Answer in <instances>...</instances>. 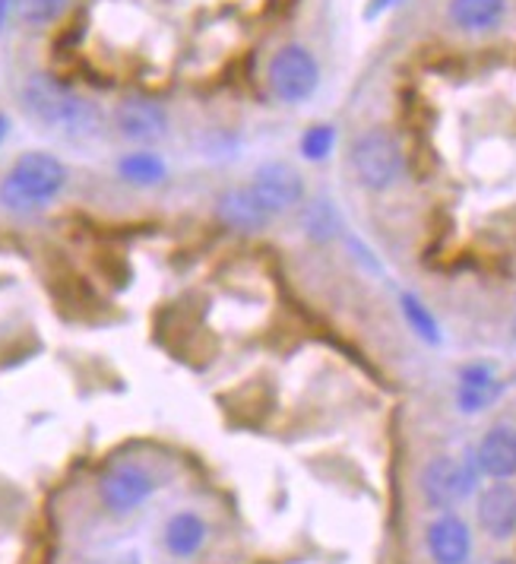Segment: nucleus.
Instances as JSON below:
<instances>
[{
  "mask_svg": "<svg viewBox=\"0 0 516 564\" xmlns=\"http://www.w3.org/2000/svg\"><path fill=\"white\" fill-rule=\"evenodd\" d=\"M20 99L29 118L54 133L77 140V137H96L102 128L99 108L52 74H32L23 83Z\"/></svg>",
  "mask_w": 516,
  "mask_h": 564,
  "instance_id": "obj_1",
  "label": "nucleus"
},
{
  "mask_svg": "<svg viewBox=\"0 0 516 564\" xmlns=\"http://www.w3.org/2000/svg\"><path fill=\"white\" fill-rule=\"evenodd\" d=\"M67 165L52 153H23L0 178V206L10 213H42L64 194Z\"/></svg>",
  "mask_w": 516,
  "mask_h": 564,
  "instance_id": "obj_2",
  "label": "nucleus"
},
{
  "mask_svg": "<svg viewBox=\"0 0 516 564\" xmlns=\"http://www.w3.org/2000/svg\"><path fill=\"white\" fill-rule=\"evenodd\" d=\"M349 165L352 175L371 194H384L389 187H396L403 172H406V153L399 147V140L387 128H367L355 137L352 150H349Z\"/></svg>",
  "mask_w": 516,
  "mask_h": 564,
  "instance_id": "obj_3",
  "label": "nucleus"
},
{
  "mask_svg": "<svg viewBox=\"0 0 516 564\" xmlns=\"http://www.w3.org/2000/svg\"><path fill=\"white\" fill-rule=\"evenodd\" d=\"M479 466L475 457L465 454V457H435L421 469V479H418V491L425 498V505L431 511H457L465 498H472V491L479 488Z\"/></svg>",
  "mask_w": 516,
  "mask_h": 564,
  "instance_id": "obj_4",
  "label": "nucleus"
},
{
  "mask_svg": "<svg viewBox=\"0 0 516 564\" xmlns=\"http://www.w3.org/2000/svg\"><path fill=\"white\" fill-rule=\"evenodd\" d=\"M266 86L283 105L308 102L310 96L317 93V86H320V64L305 45L288 42L270 57Z\"/></svg>",
  "mask_w": 516,
  "mask_h": 564,
  "instance_id": "obj_5",
  "label": "nucleus"
},
{
  "mask_svg": "<svg viewBox=\"0 0 516 564\" xmlns=\"http://www.w3.org/2000/svg\"><path fill=\"white\" fill-rule=\"evenodd\" d=\"M248 187L254 191V197L273 219L288 216L292 209L305 206V200H308V184L301 178V172L292 162H283V159L257 165V172L251 175Z\"/></svg>",
  "mask_w": 516,
  "mask_h": 564,
  "instance_id": "obj_6",
  "label": "nucleus"
},
{
  "mask_svg": "<svg viewBox=\"0 0 516 564\" xmlns=\"http://www.w3.org/2000/svg\"><path fill=\"white\" fill-rule=\"evenodd\" d=\"M155 476L140 463H114L99 479V501L108 513L128 517L155 495Z\"/></svg>",
  "mask_w": 516,
  "mask_h": 564,
  "instance_id": "obj_7",
  "label": "nucleus"
},
{
  "mask_svg": "<svg viewBox=\"0 0 516 564\" xmlns=\"http://www.w3.org/2000/svg\"><path fill=\"white\" fill-rule=\"evenodd\" d=\"M114 128L121 130V137L128 143H136L140 150H150L155 143H162L168 133V111L155 99L130 96L114 111Z\"/></svg>",
  "mask_w": 516,
  "mask_h": 564,
  "instance_id": "obj_8",
  "label": "nucleus"
},
{
  "mask_svg": "<svg viewBox=\"0 0 516 564\" xmlns=\"http://www.w3.org/2000/svg\"><path fill=\"white\" fill-rule=\"evenodd\" d=\"M425 549L435 564H469L472 530L457 511L438 513L425 530Z\"/></svg>",
  "mask_w": 516,
  "mask_h": 564,
  "instance_id": "obj_9",
  "label": "nucleus"
},
{
  "mask_svg": "<svg viewBox=\"0 0 516 564\" xmlns=\"http://www.w3.org/2000/svg\"><path fill=\"white\" fill-rule=\"evenodd\" d=\"M504 393V381L491 361H469L457 375V410L463 415H479L491 410Z\"/></svg>",
  "mask_w": 516,
  "mask_h": 564,
  "instance_id": "obj_10",
  "label": "nucleus"
},
{
  "mask_svg": "<svg viewBox=\"0 0 516 564\" xmlns=\"http://www.w3.org/2000/svg\"><path fill=\"white\" fill-rule=\"evenodd\" d=\"M475 520L482 533L494 542H507L516 536V486L510 482H491L479 491Z\"/></svg>",
  "mask_w": 516,
  "mask_h": 564,
  "instance_id": "obj_11",
  "label": "nucleus"
},
{
  "mask_svg": "<svg viewBox=\"0 0 516 564\" xmlns=\"http://www.w3.org/2000/svg\"><path fill=\"white\" fill-rule=\"evenodd\" d=\"M479 473L491 479V482H510L516 476V429L501 422L491 425L482 435L479 447L472 451Z\"/></svg>",
  "mask_w": 516,
  "mask_h": 564,
  "instance_id": "obj_12",
  "label": "nucleus"
},
{
  "mask_svg": "<svg viewBox=\"0 0 516 564\" xmlns=\"http://www.w3.org/2000/svg\"><path fill=\"white\" fill-rule=\"evenodd\" d=\"M216 219L226 226V229L241 231V235H257V231H266L276 219L263 209L254 191L248 184L241 187H232L226 191L219 200H216Z\"/></svg>",
  "mask_w": 516,
  "mask_h": 564,
  "instance_id": "obj_13",
  "label": "nucleus"
},
{
  "mask_svg": "<svg viewBox=\"0 0 516 564\" xmlns=\"http://www.w3.org/2000/svg\"><path fill=\"white\" fill-rule=\"evenodd\" d=\"M209 539L207 520L197 511H178L168 517L165 530H162V545L172 558H197L204 552Z\"/></svg>",
  "mask_w": 516,
  "mask_h": 564,
  "instance_id": "obj_14",
  "label": "nucleus"
},
{
  "mask_svg": "<svg viewBox=\"0 0 516 564\" xmlns=\"http://www.w3.org/2000/svg\"><path fill=\"white\" fill-rule=\"evenodd\" d=\"M450 23L463 32H491L504 23L507 0H450Z\"/></svg>",
  "mask_w": 516,
  "mask_h": 564,
  "instance_id": "obj_15",
  "label": "nucleus"
},
{
  "mask_svg": "<svg viewBox=\"0 0 516 564\" xmlns=\"http://www.w3.org/2000/svg\"><path fill=\"white\" fill-rule=\"evenodd\" d=\"M118 175L128 181L130 187H162L168 181V165L165 159L153 150H133L118 159Z\"/></svg>",
  "mask_w": 516,
  "mask_h": 564,
  "instance_id": "obj_16",
  "label": "nucleus"
},
{
  "mask_svg": "<svg viewBox=\"0 0 516 564\" xmlns=\"http://www.w3.org/2000/svg\"><path fill=\"white\" fill-rule=\"evenodd\" d=\"M301 229L308 235L314 245H327V241H333L336 235H339V213H336V206L330 200H310L305 206V213H301Z\"/></svg>",
  "mask_w": 516,
  "mask_h": 564,
  "instance_id": "obj_17",
  "label": "nucleus"
},
{
  "mask_svg": "<svg viewBox=\"0 0 516 564\" xmlns=\"http://www.w3.org/2000/svg\"><path fill=\"white\" fill-rule=\"evenodd\" d=\"M399 308H403V317H406V324L413 327V334L421 339V343H428V346H440V324L438 317L431 314V308L413 295V292H403L399 295Z\"/></svg>",
  "mask_w": 516,
  "mask_h": 564,
  "instance_id": "obj_18",
  "label": "nucleus"
},
{
  "mask_svg": "<svg viewBox=\"0 0 516 564\" xmlns=\"http://www.w3.org/2000/svg\"><path fill=\"white\" fill-rule=\"evenodd\" d=\"M298 150L308 162H327L336 150V128L333 124H310L298 140Z\"/></svg>",
  "mask_w": 516,
  "mask_h": 564,
  "instance_id": "obj_19",
  "label": "nucleus"
},
{
  "mask_svg": "<svg viewBox=\"0 0 516 564\" xmlns=\"http://www.w3.org/2000/svg\"><path fill=\"white\" fill-rule=\"evenodd\" d=\"M70 7V0H17V10H20V20L26 26H52L54 20L64 17V10Z\"/></svg>",
  "mask_w": 516,
  "mask_h": 564,
  "instance_id": "obj_20",
  "label": "nucleus"
},
{
  "mask_svg": "<svg viewBox=\"0 0 516 564\" xmlns=\"http://www.w3.org/2000/svg\"><path fill=\"white\" fill-rule=\"evenodd\" d=\"M7 130H10V118L0 115V143H3V137H7Z\"/></svg>",
  "mask_w": 516,
  "mask_h": 564,
  "instance_id": "obj_21",
  "label": "nucleus"
},
{
  "mask_svg": "<svg viewBox=\"0 0 516 564\" xmlns=\"http://www.w3.org/2000/svg\"><path fill=\"white\" fill-rule=\"evenodd\" d=\"M494 564H516L514 558H501V562H494Z\"/></svg>",
  "mask_w": 516,
  "mask_h": 564,
  "instance_id": "obj_22",
  "label": "nucleus"
}]
</instances>
